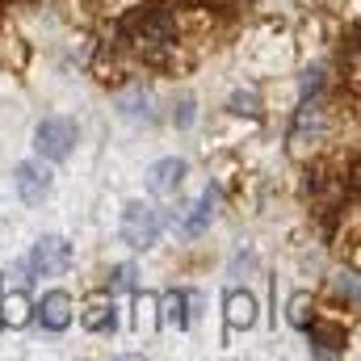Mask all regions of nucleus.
<instances>
[{
  "label": "nucleus",
  "instance_id": "obj_13",
  "mask_svg": "<svg viewBox=\"0 0 361 361\" xmlns=\"http://www.w3.org/2000/svg\"><path fill=\"white\" fill-rule=\"evenodd\" d=\"M307 336H311V353L315 357H332V353H341L345 349V332L341 328H324V324H307Z\"/></svg>",
  "mask_w": 361,
  "mask_h": 361
},
{
  "label": "nucleus",
  "instance_id": "obj_12",
  "mask_svg": "<svg viewBox=\"0 0 361 361\" xmlns=\"http://www.w3.org/2000/svg\"><path fill=\"white\" fill-rule=\"evenodd\" d=\"M214 202H219V193L206 189V193L189 206V214L180 219V231H185V235H202V231L210 227V219H214Z\"/></svg>",
  "mask_w": 361,
  "mask_h": 361
},
{
  "label": "nucleus",
  "instance_id": "obj_3",
  "mask_svg": "<svg viewBox=\"0 0 361 361\" xmlns=\"http://www.w3.org/2000/svg\"><path fill=\"white\" fill-rule=\"evenodd\" d=\"M34 147L42 160H68L76 147V122L72 118H42L34 130Z\"/></svg>",
  "mask_w": 361,
  "mask_h": 361
},
{
  "label": "nucleus",
  "instance_id": "obj_1",
  "mask_svg": "<svg viewBox=\"0 0 361 361\" xmlns=\"http://www.w3.org/2000/svg\"><path fill=\"white\" fill-rule=\"evenodd\" d=\"M126 34H130V42L139 47V51H147V55H160L169 42H173V13L169 8H160V4H152V8H143V13H135L130 21H126Z\"/></svg>",
  "mask_w": 361,
  "mask_h": 361
},
{
  "label": "nucleus",
  "instance_id": "obj_18",
  "mask_svg": "<svg viewBox=\"0 0 361 361\" xmlns=\"http://www.w3.org/2000/svg\"><path fill=\"white\" fill-rule=\"evenodd\" d=\"M336 294H345L349 302H357V277L353 273H336Z\"/></svg>",
  "mask_w": 361,
  "mask_h": 361
},
{
  "label": "nucleus",
  "instance_id": "obj_14",
  "mask_svg": "<svg viewBox=\"0 0 361 361\" xmlns=\"http://www.w3.org/2000/svg\"><path fill=\"white\" fill-rule=\"evenodd\" d=\"M189 298L180 290H164L160 298V328H189Z\"/></svg>",
  "mask_w": 361,
  "mask_h": 361
},
{
  "label": "nucleus",
  "instance_id": "obj_19",
  "mask_svg": "<svg viewBox=\"0 0 361 361\" xmlns=\"http://www.w3.org/2000/svg\"><path fill=\"white\" fill-rule=\"evenodd\" d=\"M173 118H177L180 130H185V126H193V97H180L177 109H173Z\"/></svg>",
  "mask_w": 361,
  "mask_h": 361
},
{
  "label": "nucleus",
  "instance_id": "obj_6",
  "mask_svg": "<svg viewBox=\"0 0 361 361\" xmlns=\"http://www.w3.org/2000/svg\"><path fill=\"white\" fill-rule=\"evenodd\" d=\"M34 311H38V319H42V328H47V332H63V328L72 324V298H68L63 290L42 294V302H38Z\"/></svg>",
  "mask_w": 361,
  "mask_h": 361
},
{
  "label": "nucleus",
  "instance_id": "obj_10",
  "mask_svg": "<svg viewBox=\"0 0 361 361\" xmlns=\"http://www.w3.org/2000/svg\"><path fill=\"white\" fill-rule=\"evenodd\" d=\"M223 311H227V328H252L257 324V298L248 290H227Z\"/></svg>",
  "mask_w": 361,
  "mask_h": 361
},
{
  "label": "nucleus",
  "instance_id": "obj_20",
  "mask_svg": "<svg viewBox=\"0 0 361 361\" xmlns=\"http://www.w3.org/2000/svg\"><path fill=\"white\" fill-rule=\"evenodd\" d=\"M319 85H324V68H311V72H307V80H302V92H315Z\"/></svg>",
  "mask_w": 361,
  "mask_h": 361
},
{
  "label": "nucleus",
  "instance_id": "obj_17",
  "mask_svg": "<svg viewBox=\"0 0 361 361\" xmlns=\"http://www.w3.org/2000/svg\"><path fill=\"white\" fill-rule=\"evenodd\" d=\"M135 286H139L135 265H118V269L109 273V290H135Z\"/></svg>",
  "mask_w": 361,
  "mask_h": 361
},
{
  "label": "nucleus",
  "instance_id": "obj_11",
  "mask_svg": "<svg viewBox=\"0 0 361 361\" xmlns=\"http://www.w3.org/2000/svg\"><path fill=\"white\" fill-rule=\"evenodd\" d=\"M118 114L130 118V122H152V92L143 85H130V89L118 92Z\"/></svg>",
  "mask_w": 361,
  "mask_h": 361
},
{
  "label": "nucleus",
  "instance_id": "obj_9",
  "mask_svg": "<svg viewBox=\"0 0 361 361\" xmlns=\"http://www.w3.org/2000/svg\"><path fill=\"white\" fill-rule=\"evenodd\" d=\"M180 180H185V160H177V156H169V160H160V164H152V169H147V189H152V193H160V197L177 193Z\"/></svg>",
  "mask_w": 361,
  "mask_h": 361
},
{
  "label": "nucleus",
  "instance_id": "obj_5",
  "mask_svg": "<svg viewBox=\"0 0 361 361\" xmlns=\"http://www.w3.org/2000/svg\"><path fill=\"white\" fill-rule=\"evenodd\" d=\"M13 185H17V193H21L25 206H38L51 193V169L38 164V160H25V164L13 169Z\"/></svg>",
  "mask_w": 361,
  "mask_h": 361
},
{
  "label": "nucleus",
  "instance_id": "obj_4",
  "mask_svg": "<svg viewBox=\"0 0 361 361\" xmlns=\"http://www.w3.org/2000/svg\"><path fill=\"white\" fill-rule=\"evenodd\" d=\"M122 240L130 248H152L160 240V214L152 206H143V202H130L122 210Z\"/></svg>",
  "mask_w": 361,
  "mask_h": 361
},
{
  "label": "nucleus",
  "instance_id": "obj_7",
  "mask_svg": "<svg viewBox=\"0 0 361 361\" xmlns=\"http://www.w3.org/2000/svg\"><path fill=\"white\" fill-rule=\"evenodd\" d=\"M30 311H34V302H30L25 286H8L0 294V324L4 328H25L30 324Z\"/></svg>",
  "mask_w": 361,
  "mask_h": 361
},
{
  "label": "nucleus",
  "instance_id": "obj_2",
  "mask_svg": "<svg viewBox=\"0 0 361 361\" xmlns=\"http://www.w3.org/2000/svg\"><path fill=\"white\" fill-rule=\"evenodd\" d=\"M25 265H30V277H59V273L72 269V244L63 235H42L30 248Z\"/></svg>",
  "mask_w": 361,
  "mask_h": 361
},
{
  "label": "nucleus",
  "instance_id": "obj_8",
  "mask_svg": "<svg viewBox=\"0 0 361 361\" xmlns=\"http://www.w3.org/2000/svg\"><path fill=\"white\" fill-rule=\"evenodd\" d=\"M80 324H85L89 332H101V336L118 332V311H114V294H97V298H89V307H85Z\"/></svg>",
  "mask_w": 361,
  "mask_h": 361
},
{
  "label": "nucleus",
  "instance_id": "obj_16",
  "mask_svg": "<svg viewBox=\"0 0 361 361\" xmlns=\"http://www.w3.org/2000/svg\"><path fill=\"white\" fill-rule=\"evenodd\" d=\"M227 109H231V114H261V92H257V89H240V92H231Z\"/></svg>",
  "mask_w": 361,
  "mask_h": 361
},
{
  "label": "nucleus",
  "instance_id": "obj_15",
  "mask_svg": "<svg viewBox=\"0 0 361 361\" xmlns=\"http://www.w3.org/2000/svg\"><path fill=\"white\" fill-rule=\"evenodd\" d=\"M311 311H315V307H311V294H302V290H298V294L290 298V307H286V319H290L294 328H307V324L315 319Z\"/></svg>",
  "mask_w": 361,
  "mask_h": 361
}]
</instances>
